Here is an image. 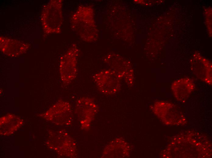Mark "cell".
Returning <instances> with one entry per match:
<instances>
[{"label":"cell","instance_id":"1","mask_svg":"<svg viewBox=\"0 0 212 158\" xmlns=\"http://www.w3.org/2000/svg\"><path fill=\"white\" fill-rule=\"evenodd\" d=\"M72 28L82 40L90 42L94 41L95 26L92 8L80 5L72 16Z\"/></svg>","mask_w":212,"mask_h":158},{"label":"cell","instance_id":"2","mask_svg":"<svg viewBox=\"0 0 212 158\" xmlns=\"http://www.w3.org/2000/svg\"><path fill=\"white\" fill-rule=\"evenodd\" d=\"M92 78L99 90L103 94H114L120 89L121 79L113 70L101 71L94 74Z\"/></svg>","mask_w":212,"mask_h":158},{"label":"cell","instance_id":"3","mask_svg":"<svg viewBox=\"0 0 212 158\" xmlns=\"http://www.w3.org/2000/svg\"><path fill=\"white\" fill-rule=\"evenodd\" d=\"M79 50L75 44L70 49L62 61L60 72L62 80L69 83L76 77L77 73V59Z\"/></svg>","mask_w":212,"mask_h":158},{"label":"cell","instance_id":"4","mask_svg":"<svg viewBox=\"0 0 212 158\" xmlns=\"http://www.w3.org/2000/svg\"><path fill=\"white\" fill-rule=\"evenodd\" d=\"M75 112L84 128H88L98 111L97 105L91 98L82 97L77 101Z\"/></svg>","mask_w":212,"mask_h":158},{"label":"cell","instance_id":"5","mask_svg":"<svg viewBox=\"0 0 212 158\" xmlns=\"http://www.w3.org/2000/svg\"><path fill=\"white\" fill-rule=\"evenodd\" d=\"M195 85L192 80L189 78L179 79L172 84L171 89L176 98L179 100L187 98L194 89Z\"/></svg>","mask_w":212,"mask_h":158},{"label":"cell","instance_id":"6","mask_svg":"<svg viewBox=\"0 0 212 158\" xmlns=\"http://www.w3.org/2000/svg\"><path fill=\"white\" fill-rule=\"evenodd\" d=\"M127 143L122 139H117L106 147L104 155L107 157H122L127 155L129 151Z\"/></svg>","mask_w":212,"mask_h":158}]
</instances>
